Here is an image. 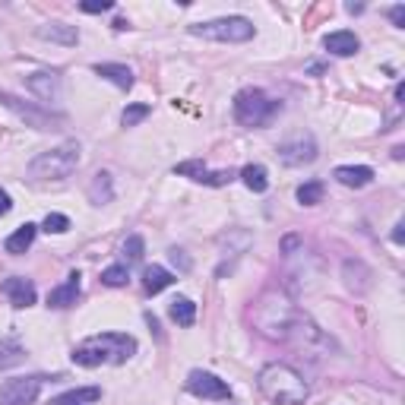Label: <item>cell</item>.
<instances>
[{"label": "cell", "mask_w": 405, "mask_h": 405, "mask_svg": "<svg viewBox=\"0 0 405 405\" xmlns=\"http://www.w3.org/2000/svg\"><path fill=\"white\" fill-rule=\"evenodd\" d=\"M392 240H396V244H402V221H399L396 231H392Z\"/></svg>", "instance_id": "obj_37"}, {"label": "cell", "mask_w": 405, "mask_h": 405, "mask_svg": "<svg viewBox=\"0 0 405 405\" xmlns=\"http://www.w3.org/2000/svg\"><path fill=\"white\" fill-rule=\"evenodd\" d=\"M323 48L329 51V54H335V57H352L354 51L361 48V41H358V35L354 32H329L326 38H323Z\"/></svg>", "instance_id": "obj_15"}, {"label": "cell", "mask_w": 405, "mask_h": 405, "mask_svg": "<svg viewBox=\"0 0 405 405\" xmlns=\"http://www.w3.org/2000/svg\"><path fill=\"white\" fill-rule=\"evenodd\" d=\"M323 200V184L320 181H307L297 187V202L301 206H316V202Z\"/></svg>", "instance_id": "obj_26"}, {"label": "cell", "mask_w": 405, "mask_h": 405, "mask_svg": "<svg viewBox=\"0 0 405 405\" xmlns=\"http://www.w3.org/2000/svg\"><path fill=\"white\" fill-rule=\"evenodd\" d=\"M174 174H181V177H193V181H206V174H209V168L200 162V158H190V162H181V165H174Z\"/></svg>", "instance_id": "obj_27"}, {"label": "cell", "mask_w": 405, "mask_h": 405, "mask_svg": "<svg viewBox=\"0 0 405 405\" xmlns=\"http://www.w3.org/2000/svg\"><path fill=\"white\" fill-rule=\"evenodd\" d=\"M190 35L206 38V41H228V44H240L253 38V22L244 16H221L212 22H193Z\"/></svg>", "instance_id": "obj_6"}, {"label": "cell", "mask_w": 405, "mask_h": 405, "mask_svg": "<svg viewBox=\"0 0 405 405\" xmlns=\"http://www.w3.org/2000/svg\"><path fill=\"white\" fill-rule=\"evenodd\" d=\"M22 358H25V352H22V345H19L16 339H0V371L19 364Z\"/></svg>", "instance_id": "obj_25"}, {"label": "cell", "mask_w": 405, "mask_h": 405, "mask_svg": "<svg viewBox=\"0 0 405 405\" xmlns=\"http://www.w3.org/2000/svg\"><path fill=\"white\" fill-rule=\"evenodd\" d=\"M32 95L41 98V105H51V101H60V76L51 73V70H35V73L25 79Z\"/></svg>", "instance_id": "obj_11"}, {"label": "cell", "mask_w": 405, "mask_h": 405, "mask_svg": "<svg viewBox=\"0 0 405 405\" xmlns=\"http://www.w3.org/2000/svg\"><path fill=\"white\" fill-rule=\"evenodd\" d=\"M41 228L48 234H63L70 228V219L63 212H48V215H44V221H41Z\"/></svg>", "instance_id": "obj_31"}, {"label": "cell", "mask_w": 405, "mask_h": 405, "mask_svg": "<svg viewBox=\"0 0 405 405\" xmlns=\"http://www.w3.org/2000/svg\"><path fill=\"white\" fill-rule=\"evenodd\" d=\"M297 244H301V240H297V238H285V240H282V250H285V253H291Z\"/></svg>", "instance_id": "obj_36"}, {"label": "cell", "mask_w": 405, "mask_h": 405, "mask_svg": "<svg viewBox=\"0 0 405 405\" xmlns=\"http://www.w3.org/2000/svg\"><path fill=\"white\" fill-rule=\"evenodd\" d=\"M240 181H244V187L253 190V193H266V187H269V177H266L263 165H244V168H240Z\"/></svg>", "instance_id": "obj_23"}, {"label": "cell", "mask_w": 405, "mask_h": 405, "mask_svg": "<svg viewBox=\"0 0 405 405\" xmlns=\"http://www.w3.org/2000/svg\"><path fill=\"white\" fill-rule=\"evenodd\" d=\"M38 38L70 48V44L79 41V32H76V25H67V22H44V25H38Z\"/></svg>", "instance_id": "obj_14"}, {"label": "cell", "mask_w": 405, "mask_h": 405, "mask_svg": "<svg viewBox=\"0 0 405 405\" xmlns=\"http://www.w3.org/2000/svg\"><path fill=\"white\" fill-rule=\"evenodd\" d=\"M35 231H38V225H32V221H25V225H19L16 231L10 234V238L4 240V250L6 253H13V257H19V253H25L32 247V240H35Z\"/></svg>", "instance_id": "obj_18"}, {"label": "cell", "mask_w": 405, "mask_h": 405, "mask_svg": "<svg viewBox=\"0 0 405 405\" xmlns=\"http://www.w3.org/2000/svg\"><path fill=\"white\" fill-rule=\"evenodd\" d=\"M168 314H171V320H174L177 326H193L196 304L190 301V297H174V301H171V307H168Z\"/></svg>", "instance_id": "obj_24"}, {"label": "cell", "mask_w": 405, "mask_h": 405, "mask_svg": "<svg viewBox=\"0 0 405 405\" xmlns=\"http://www.w3.org/2000/svg\"><path fill=\"white\" fill-rule=\"evenodd\" d=\"M333 177L339 184H345V187H367L373 181V168H367V165H339L333 171Z\"/></svg>", "instance_id": "obj_17"}, {"label": "cell", "mask_w": 405, "mask_h": 405, "mask_svg": "<svg viewBox=\"0 0 405 405\" xmlns=\"http://www.w3.org/2000/svg\"><path fill=\"white\" fill-rule=\"evenodd\" d=\"M79 278H82L79 272H70L67 282L57 285V288H51L48 291V307L63 310V307H70V304H76V297H79Z\"/></svg>", "instance_id": "obj_13"}, {"label": "cell", "mask_w": 405, "mask_h": 405, "mask_svg": "<svg viewBox=\"0 0 405 405\" xmlns=\"http://www.w3.org/2000/svg\"><path fill=\"white\" fill-rule=\"evenodd\" d=\"M390 19H392V25H399V29H402V25H405V6H402V4L392 6V10H390Z\"/></svg>", "instance_id": "obj_33"}, {"label": "cell", "mask_w": 405, "mask_h": 405, "mask_svg": "<svg viewBox=\"0 0 405 405\" xmlns=\"http://www.w3.org/2000/svg\"><path fill=\"white\" fill-rule=\"evenodd\" d=\"M41 377H16L0 386V405H32L41 392Z\"/></svg>", "instance_id": "obj_9"}, {"label": "cell", "mask_w": 405, "mask_h": 405, "mask_svg": "<svg viewBox=\"0 0 405 405\" xmlns=\"http://www.w3.org/2000/svg\"><path fill=\"white\" fill-rule=\"evenodd\" d=\"M171 282H174V276H171L165 266H146V269H143V288L149 291V295L165 291Z\"/></svg>", "instance_id": "obj_22"}, {"label": "cell", "mask_w": 405, "mask_h": 405, "mask_svg": "<svg viewBox=\"0 0 405 405\" xmlns=\"http://www.w3.org/2000/svg\"><path fill=\"white\" fill-rule=\"evenodd\" d=\"M257 386H259V392L276 405H304L307 402V392H310L301 373L291 364H282V361L266 364L257 377Z\"/></svg>", "instance_id": "obj_3"}, {"label": "cell", "mask_w": 405, "mask_h": 405, "mask_svg": "<svg viewBox=\"0 0 405 405\" xmlns=\"http://www.w3.org/2000/svg\"><path fill=\"white\" fill-rule=\"evenodd\" d=\"M253 326L259 335L282 345H295L297 352H310L316 348H329V339L314 326L310 316H304L297 310V304L291 297H285L282 291H266L257 304H253Z\"/></svg>", "instance_id": "obj_1"}, {"label": "cell", "mask_w": 405, "mask_h": 405, "mask_svg": "<svg viewBox=\"0 0 405 405\" xmlns=\"http://www.w3.org/2000/svg\"><path fill=\"white\" fill-rule=\"evenodd\" d=\"M13 209V200H10V193L6 190H0V215H6Z\"/></svg>", "instance_id": "obj_34"}, {"label": "cell", "mask_w": 405, "mask_h": 405, "mask_svg": "<svg viewBox=\"0 0 405 405\" xmlns=\"http://www.w3.org/2000/svg\"><path fill=\"white\" fill-rule=\"evenodd\" d=\"M278 158H282V165H288V168H297V165H310L316 158V143L310 133H297V136L285 139L282 146H278Z\"/></svg>", "instance_id": "obj_10"}, {"label": "cell", "mask_w": 405, "mask_h": 405, "mask_svg": "<svg viewBox=\"0 0 405 405\" xmlns=\"http://www.w3.org/2000/svg\"><path fill=\"white\" fill-rule=\"evenodd\" d=\"M95 399H101L98 386H79V390H67L60 396H51L48 405H86V402H95Z\"/></svg>", "instance_id": "obj_21"}, {"label": "cell", "mask_w": 405, "mask_h": 405, "mask_svg": "<svg viewBox=\"0 0 405 405\" xmlns=\"http://www.w3.org/2000/svg\"><path fill=\"white\" fill-rule=\"evenodd\" d=\"M136 354V339L127 333H98L73 348V364L98 367V364H124Z\"/></svg>", "instance_id": "obj_2"}, {"label": "cell", "mask_w": 405, "mask_h": 405, "mask_svg": "<svg viewBox=\"0 0 405 405\" xmlns=\"http://www.w3.org/2000/svg\"><path fill=\"white\" fill-rule=\"evenodd\" d=\"M4 295L10 297V304L13 307H32L35 304V285L29 282V278H22V276H10V278H4Z\"/></svg>", "instance_id": "obj_12"}, {"label": "cell", "mask_w": 405, "mask_h": 405, "mask_svg": "<svg viewBox=\"0 0 405 405\" xmlns=\"http://www.w3.org/2000/svg\"><path fill=\"white\" fill-rule=\"evenodd\" d=\"M89 200L95 206H105V202L114 200V187H111V174L108 171H95L92 181H89Z\"/></svg>", "instance_id": "obj_20"}, {"label": "cell", "mask_w": 405, "mask_h": 405, "mask_svg": "<svg viewBox=\"0 0 405 405\" xmlns=\"http://www.w3.org/2000/svg\"><path fill=\"white\" fill-rule=\"evenodd\" d=\"M342 276H345V285L354 291V295H364V291L371 288V269H367L361 259H345Z\"/></svg>", "instance_id": "obj_16"}, {"label": "cell", "mask_w": 405, "mask_h": 405, "mask_svg": "<svg viewBox=\"0 0 405 405\" xmlns=\"http://www.w3.org/2000/svg\"><path fill=\"white\" fill-rule=\"evenodd\" d=\"M143 253H146V240L139 238V234H130V238L124 240V259H127L124 266L139 263V259H143Z\"/></svg>", "instance_id": "obj_28"}, {"label": "cell", "mask_w": 405, "mask_h": 405, "mask_svg": "<svg viewBox=\"0 0 405 405\" xmlns=\"http://www.w3.org/2000/svg\"><path fill=\"white\" fill-rule=\"evenodd\" d=\"M149 111H152V108L143 105V101H136V105H127L124 114H120V124H124V127H136L139 120L149 117Z\"/></svg>", "instance_id": "obj_30"}, {"label": "cell", "mask_w": 405, "mask_h": 405, "mask_svg": "<svg viewBox=\"0 0 405 405\" xmlns=\"http://www.w3.org/2000/svg\"><path fill=\"white\" fill-rule=\"evenodd\" d=\"M282 111V101L269 98L263 89H240L234 95V117L244 127H266Z\"/></svg>", "instance_id": "obj_5"}, {"label": "cell", "mask_w": 405, "mask_h": 405, "mask_svg": "<svg viewBox=\"0 0 405 405\" xmlns=\"http://www.w3.org/2000/svg\"><path fill=\"white\" fill-rule=\"evenodd\" d=\"M76 165H79V143L70 139V143H60L48 152H38L25 171L32 181H63L76 171Z\"/></svg>", "instance_id": "obj_4"}, {"label": "cell", "mask_w": 405, "mask_h": 405, "mask_svg": "<svg viewBox=\"0 0 405 405\" xmlns=\"http://www.w3.org/2000/svg\"><path fill=\"white\" fill-rule=\"evenodd\" d=\"M111 6H114L111 0H82L79 10H82V13H108Z\"/></svg>", "instance_id": "obj_32"}, {"label": "cell", "mask_w": 405, "mask_h": 405, "mask_svg": "<svg viewBox=\"0 0 405 405\" xmlns=\"http://www.w3.org/2000/svg\"><path fill=\"white\" fill-rule=\"evenodd\" d=\"M171 259H174V263H181V269H190V259L184 257V250H177V247L171 250Z\"/></svg>", "instance_id": "obj_35"}, {"label": "cell", "mask_w": 405, "mask_h": 405, "mask_svg": "<svg viewBox=\"0 0 405 405\" xmlns=\"http://www.w3.org/2000/svg\"><path fill=\"white\" fill-rule=\"evenodd\" d=\"M0 105L10 108L19 120H25V127H35V130H57V124L63 120L60 114H51L48 108L29 105V101H22L19 95H13V92H0Z\"/></svg>", "instance_id": "obj_7"}, {"label": "cell", "mask_w": 405, "mask_h": 405, "mask_svg": "<svg viewBox=\"0 0 405 405\" xmlns=\"http://www.w3.org/2000/svg\"><path fill=\"white\" fill-rule=\"evenodd\" d=\"M127 278H130V272H127L124 263L108 266V269L101 272V285H108V288H120V285H127Z\"/></svg>", "instance_id": "obj_29"}, {"label": "cell", "mask_w": 405, "mask_h": 405, "mask_svg": "<svg viewBox=\"0 0 405 405\" xmlns=\"http://www.w3.org/2000/svg\"><path fill=\"white\" fill-rule=\"evenodd\" d=\"M92 70L101 76V79L114 82L117 89H130L133 86V70L124 67V63H95Z\"/></svg>", "instance_id": "obj_19"}, {"label": "cell", "mask_w": 405, "mask_h": 405, "mask_svg": "<svg viewBox=\"0 0 405 405\" xmlns=\"http://www.w3.org/2000/svg\"><path fill=\"white\" fill-rule=\"evenodd\" d=\"M187 392H193L196 399H209V402H225V399H231L228 383L209 371H190L187 373Z\"/></svg>", "instance_id": "obj_8"}]
</instances>
